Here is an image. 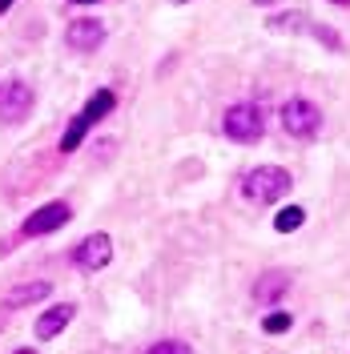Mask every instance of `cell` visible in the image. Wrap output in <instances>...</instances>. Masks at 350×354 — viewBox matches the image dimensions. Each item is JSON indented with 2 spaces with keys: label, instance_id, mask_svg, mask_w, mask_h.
<instances>
[{
  "label": "cell",
  "instance_id": "6da1fadb",
  "mask_svg": "<svg viewBox=\"0 0 350 354\" xmlns=\"http://www.w3.org/2000/svg\"><path fill=\"white\" fill-rule=\"evenodd\" d=\"M221 133L230 137V141H238V145H254V141H262L266 133V113L258 101H234L225 117H221Z\"/></svg>",
  "mask_w": 350,
  "mask_h": 354
},
{
  "label": "cell",
  "instance_id": "7a4b0ae2",
  "mask_svg": "<svg viewBox=\"0 0 350 354\" xmlns=\"http://www.w3.org/2000/svg\"><path fill=\"white\" fill-rule=\"evenodd\" d=\"M113 105H117V93H113V88H97V93L89 97L85 109H81L77 117H73V121H68L65 137H61V149H65V153H73V149L85 141V133L93 129L101 117H109V113H113Z\"/></svg>",
  "mask_w": 350,
  "mask_h": 354
},
{
  "label": "cell",
  "instance_id": "3957f363",
  "mask_svg": "<svg viewBox=\"0 0 350 354\" xmlns=\"http://www.w3.org/2000/svg\"><path fill=\"white\" fill-rule=\"evenodd\" d=\"M241 194L250 201H258V205H274L278 198L290 194V174L282 165H258V169H250L241 177Z\"/></svg>",
  "mask_w": 350,
  "mask_h": 354
},
{
  "label": "cell",
  "instance_id": "277c9868",
  "mask_svg": "<svg viewBox=\"0 0 350 354\" xmlns=\"http://www.w3.org/2000/svg\"><path fill=\"white\" fill-rule=\"evenodd\" d=\"M282 129L298 141H310L314 133L322 129V109L310 97H290L282 105Z\"/></svg>",
  "mask_w": 350,
  "mask_h": 354
},
{
  "label": "cell",
  "instance_id": "5b68a950",
  "mask_svg": "<svg viewBox=\"0 0 350 354\" xmlns=\"http://www.w3.org/2000/svg\"><path fill=\"white\" fill-rule=\"evenodd\" d=\"M33 113V88L24 81H0V121L17 125Z\"/></svg>",
  "mask_w": 350,
  "mask_h": 354
},
{
  "label": "cell",
  "instance_id": "8992f818",
  "mask_svg": "<svg viewBox=\"0 0 350 354\" xmlns=\"http://www.w3.org/2000/svg\"><path fill=\"white\" fill-rule=\"evenodd\" d=\"M109 262H113V238H109V234H89L85 242L73 250V266H77V270H85V274L105 270Z\"/></svg>",
  "mask_w": 350,
  "mask_h": 354
},
{
  "label": "cell",
  "instance_id": "52a82bcc",
  "mask_svg": "<svg viewBox=\"0 0 350 354\" xmlns=\"http://www.w3.org/2000/svg\"><path fill=\"white\" fill-rule=\"evenodd\" d=\"M68 218H73L68 201H48V205H41L37 214H28V218H24L21 234H24V238H41V234H53V230H61Z\"/></svg>",
  "mask_w": 350,
  "mask_h": 354
},
{
  "label": "cell",
  "instance_id": "ba28073f",
  "mask_svg": "<svg viewBox=\"0 0 350 354\" xmlns=\"http://www.w3.org/2000/svg\"><path fill=\"white\" fill-rule=\"evenodd\" d=\"M65 41H68V48H77V53H93V48L105 44V24L93 21V17H81V21L68 24Z\"/></svg>",
  "mask_w": 350,
  "mask_h": 354
},
{
  "label": "cell",
  "instance_id": "9c48e42d",
  "mask_svg": "<svg viewBox=\"0 0 350 354\" xmlns=\"http://www.w3.org/2000/svg\"><path fill=\"white\" fill-rule=\"evenodd\" d=\"M73 314H77V306H73V302H57L53 310H44L41 318H37V338H41V342L57 338V334L73 322Z\"/></svg>",
  "mask_w": 350,
  "mask_h": 354
},
{
  "label": "cell",
  "instance_id": "30bf717a",
  "mask_svg": "<svg viewBox=\"0 0 350 354\" xmlns=\"http://www.w3.org/2000/svg\"><path fill=\"white\" fill-rule=\"evenodd\" d=\"M48 294H53V286H48V282H24V286H17L12 294H8V302H4V306H8V310H21V306H33V302L48 298Z\"/></svg>",
  "mask_w": 350,
  "mask_h": 354
},
{
  "label": "cell",
  "instance_id": "8fae6325",
  "mask_svg": "<svg viewBox=\"0 0 350 354\" xmlns=\"http://www.w3.org/2000/svg\"><path fill=\"white\" fill-rule=\"evenodd\" d=\"M266 28H270V32H306L310 17L306 12H278V17L266 21Z\"/></svg>",
  "mask_w": 350,
  "mask_h": 354
},
{
  "label": "cell",
  "instance_id": "7c38bea8",
  "mask_svg": "<svg viewBox=\"0 0 350 354\" xmlns=\"http://www.w3.org/2000/svg\"><path fill=\"white\" fill-rule=\"evenodd\" d=\"M302 221H306V209L302 205H286V209H278V218H274V230L278 234H294Z\"/></svg>",
  "mask_w": 350,
  "mask_h": 354
},
{
  "label": "cell",
  "instance_id": "4fadbf2b",
  "mask_svg": "<svg viewBox=\"0 0 350 354\" xmlns=\"http://www.w3.org/2000/svg\"><path fill=\"white\" fill-rule=\"evenodd\" d=\"M282 290H286V274H270V278L258 282V298L274 302V298H282Z\"/></svg>",
  "mask_w": 350,
  "mask_h": 354
},
{
  "label": "cell",
  "instance_id": "5bb4252c",
  "mask_svg": "<svg viewBox=\"0 0 350 354\" xmlns=\"http://www.w3.org/2000/svg\"><path fill=\"white\" fill-rule=\"evenodd\" d=\"M290 326H294V322H290V314H286V310H278V314H266V318H262V330L266 334H286Z\"/></svg>",
  "mask_w": 350,
  "mask_h": 354
},
{
  "label": "cell",
  "instance_id": "9a60e30c",
  "mask_svg": "<svg viewBox=\"0 0 350 354\" xmlns=\"http://www.w3.org/2000/svg\"><path fill=\"white\" fill-rule=\"evenodd\" d=\"M149 354H190V342H177V338H161L149 346Z\"/></svg>",
  "mask_w": 350,
  "mask_h": 354
},
{
  "label": "cell",
  "instance_id": "2e32d148",
  "mask_svg": "<svg viewBox=\"0 0 350 354\" xmlns=\"http://www.w3.org/2000/svg\"><path fill=\"white\" fill-rule=\"evenodd\" d=\"M310 32H314V37H318L322 44H330V48H342V41H338V32H334V28H322V24L310 21Z\"/></svg>",
  "mask_w": 350,
  "mask_h": 354
},
{
  "label": "cell",
  "instance_id": "e0dca14e",
  "mask_svg": "<svg viewBox=\"0 0 350 354\" xmlns=\"http://www.w3.org/2000/svg\"><path fill=\"white\" fill-rule=\"evenodd\" d=\"M8 8H12V0H0V17H4V12H8Z\"/></svg>",
  "mask_w": 350,
  "mask_h": 354
},
{
  "label": "cell",
  "instance_id": "ac0fdd59",
  "mask_svg": "<svg viewBox=\"0 0 350 354\" xmlns=\"http://www.w3.org/2000/svg\"><path fill=\"white\" fill-rule=\"evenodd\" d=\"M254 4H278V0H254Z\"/></svg>",
  "mask_w": 350,
  "mask_h": 354
},
{
  "label": "cell",
  "instance_id": "d6986e66",
  "mask_svg": "<svg viewBox=\"0 0 350 354\" xmlns=\"http://www.w3.org/2000/svg\"><path fill=\"white\" fill-rule=\"evenodd\" d=\"M73 4H97V0H73Z\"/></svg>",
  "mask_w": 350,
  "mask_h": 354
},
{
  "label": "cell",
  "instance_id": "ffe728a7",
  "mask_svg": "<svg viewBox=\"0 0 350 354\" xmlns=\"http://www.w3.org/2000/svg\"><path fill=\"white\" fill-rule=\"evenodd\" d=\"M169 4H190V0H169Z\"/></svg>",
  "mask_w": 350,
  "mask_h": 354
}]
</instances>
